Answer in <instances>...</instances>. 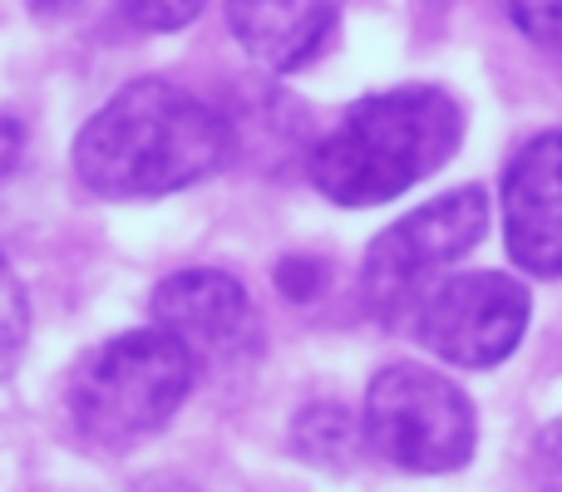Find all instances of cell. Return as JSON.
Instances as JSON below:
<instances>
[{"label": "cell", "instance_id": "obj_1", "mask_svg": "<svg viewBox=\"0 0 562 492\" xmlns=\"http://www.w3.org/2000/svg\"><path fill=\"white\" fill-rule=\"evenodd\" d=\"M233 158V124L173 79H134L75 138V173L99 197H164Z\"/></svg>", "mask_w": 562, "mask_h": 492}, {"label": "cell", "instance_id": "obj_8", "mask_svg": "<svg viewBox=\"0 0 562 492\" xmlns=\"http://www.w3.org/2000/svg\"><path fill=\"white\" fill-rule=\"evenodd\" d=\"M154 325L183 340L193 355H237L257 335V316L243 281L213 266L173 271L168 281H158Z\"/></svg>", "mask_w": 562, "mask_h": 492}, {"label": "cell", "instance_id": "obj_4", "mask_svg": "<svg viewBox=\"0 0 562 492\" xmlns=\"http://www.w3.org/2000/svg\"><path fill=\"white\" fill-rule=\"evenodd\" d=\"M488 232V197L484 187H454L435 203L415 207L395 227L370 242L360 266V296L380 325H400L405 316H419L429 290L445 286V271L464 261Z\"/></svg>", "mask_w": 562, "mask_h": 492}, {"label": "cell", "instance_id": "obj_5", "mask_svg": "<svg viewBox=\"0 0 562 492\" xmlns=\"http://www.w3.org/2000/svg\"><path fill=\"white\" fill-rule=\"evenodd\" d=\"M474 404L425 365H390L370 379L366 444L405 473H454L474 458Z\"/></svg>", "mask_w": 562, "mask_h": 492}, {"label": "cell", "instance_id": "obj_9", "mask_svg": "<svg viewBox=\"0 0 562 492\" xmlns=\"http://www.w3.org/2000/svg\"><path fill=\"white\" fill-rule=\"evenodd\" d=\"M346 0H227V30L272 75L301 69L330 39Z\"/></svg>", "mask_w": 562, "mask_h": 492}, {"label": "cell", "instance_id": "obj_3", "mask_svg": "<svg viewBox=\"0 0 562 492\" xmlns=\"http://www.w3.org/2000/svg\"><path fill=\"white\" fill-rule=\"evenodd\" d=\"M198 379V355L168 330L144 325L94 345L65 385L75 428L99 448H128L158 434L183 409Z\"/></svg>", "mask_w": 562, "mask_h": 492}, {"label": "cell", "instance_id": "obj_6", "mask_svg": "<svg viewBox=\"0 0 562 492\" xmlns=\"http://www.w3.org/2000/svg\"><path fill=\"white\" fill-rule=\"evenodd\" d=\"M533 296L504 271H464L429 290L415 316V340L459 369H494L528 335Z\"/></svg>", "mask_w": 562, "mask_h": 492}, {"label": "cell", "instance_id": "obj_14", "mask_svg": "<svg viewBox=\"0 0 562 492\" xmlns=\"http://www.w3.org/2000/svg\"><path fill=\"white\" fill-rule=\"evenodd\" d=\"M277 286L286 290L291 300H311L321 286H326V266H321V261H311V256H291V261H281Z\"/></svg>", "mask_w": 562, "mask_h": 492}, {"label": "cell", "instance_id": "obj_2", "mask_svg": "<svg viewBox=\"0 0 562 492\" xmlns=\"http://www.w3.org/2000/svg\"><path fill=\"white\" fill-rule=\"evenodd\" d=\"M464 144V108L439 84H400L366 94L311 148L306 173L336 207H375L409 193Z\"/></svg>", "mask_w": 562, "mask_h": 492}, {"label": "cell", "instance_id": "obj_17", "mask_svg": "<svg viewBox=\"0 0 562 492\" xmlns=\"http://www.w3.org/2000/svg\"><path fill=\"white\" fill-rule=\"evenodd\" d=\"M435 5H445V0H435Z\"/></svg>", "mask_w": 562, "mask_h": 492}, {"label": "cell", "instance_id": "obj_16", "mask_svg": "<svg viewBox=\"0 0 562 492\" xmlns=\"http://www.w3.org/2000/svg\"><path fill=\"white\" fill-rule=\"evenodd\" d=\"M30 5H40V10H65V5H75V0H30Z\"/></svg>", "mask_w": 562, "mask_h": 492}, {"label": "cell", "instance_id": "obj_13", "mask_svg": "<svg viewBox=\"0 0 562 492\" xmlns=\"http://www.w3.org/2000/svg\"><path fill=\"white\" fill-rule=\"evenodd\" d=\"M528 473H533V492H562V419L538 434Z\"/></svg>", "mask_w": 562, "mask_h": 492}, {"label": "cell", "instance_id": "obj_11", "mask_svg": "<svg viewBox=\"0 0 562 492\" xmlns=\"http://www.w3.org/2000/svg\"><path fill=\"white\" fill-rule=\"evenodd\" d=\"M498 10L533 45H562V0H498Z\"/></svg>", "mask_w": 562, "mask_h": 492}, {"label": "cell", "instance_id": "obj_10", "mask_svg": "<svg viewBox=\"0 0 562 492\" xmlns=\"http://www.w3.org/2000/svg\"><path fill=\"white\" fill-rule=\"evenodd\" d=\"M25 335H30L25 286H20V276L5 266V256H0V379L15 369L20 350H25Z\"/></svg>", "mask_w": 562, "mask_h": 492}, {"label": "cell", "instance_id": "obj_7", "mask_svg": "<svg viewBox=\"0 0 562 492\" xmlns=\"http://www.w3.org/2000/svg\"><path fill=\"white\" fill-rule=\"evenodd\" d=\"M504 242L528 276H562V128L528 138L508 158Z\"/></svg>", "mask_w": 562, "mask_h": 492}, {"label": "cell", "instance_id": "obj_12", "mask_svg": "<svg viewBox=\"0 0 562 492\" xmlns=\"http://www.w3.org/2000/svg\"><path fill=\"white\" fill-rule=\"evenodd\" d=\"M119 5H124V15L134 20L138 30H158V35H164V30L193 25L207 0H119Z\"/></svg>", "mask_w": 562, "mask_h": 492}, {"label": "cell", "instance_id": "obj_15", "mask_svg": "<svg viewBox=\"0 0 562 492\" xmlns=\"http://www.w3.org/2000/svg\"><path fill=\"white\" fill-rule=\"evenodd\" d=\"M20 148H25V128H20L10 114H0V178L20 163Z\"/></svg>", "mask_w": 562, "mask_h": 492}]
</instances>
